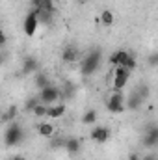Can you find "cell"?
<instances>
[{"mask_svg":"<svg viewBox=\"0 0 158 160\" xmlns=\"http://www.w3.org/2000/svg\"><path fill=\"white\" fill-rule=\"evenodd\" d=\"M102 65V50L101 48H91L87 54H84L80 62V75L82 77H93Z\"/></svg>","mask_w":158,"mask_h":160,"instance_id":"1","label":"cell"},{"mask_svg":"<svg viewBox=\"0 0 158 160\" xmlns=\"http://www.w3.org/2000/svg\"><path fill=\"white\" fill-rule=\"evenodd\" d=\"M24 140H26V130H24V127L19 121H11V123L6 125V130H4V143H6V147H17Z\"/></svg>","mask_w":158,"mask_h":160,"instance_id":"2","label":"cell"},{"mask_svg":"<svg viewBox=\"0 0 158 160\" xmlns=\"http://www.w3.org/2000/svg\"><path fill=\"white\" fill-rule=\"evenodd\" d=\"M106 108H108L110 114H123L126 110L125 108V95H123V91H112V95L106 101Z\"/></svg>","mask_w":158,"mask_h":160,"instance_id":"3","label":"cell"},{"mask_svg":"<svg viewBox=\"0 0 158 160\" xmlns=\"http://www.w3.org/2000/svg\"><path fill=\"white\" fill-rule=\"evenodd\" d=\"M130 71L125 69V67H116L114 69V80H112V86H114V91H123L130 80Z\"/></svg>","mask_w":158,"mask_h":160,"instance_id":"4","label":"cell"},{"mask_svg":"<svg viewBox=\"0 0 158 160\" xmlns=\"http://www.w3.org/2000/svg\"><path fill=\"white\" fill-rule=\"evenodd\" d=\"M39 99H41V102L47 104V106L58 102V101H60V88L54 86V84H48L47 88L39 89Z\"/></svg>","mask_w":158,"mask_h":160,"instance_id":"5","label":"cell"},{"mask_svg":"<svg viewBox=\"0 0 158 160\" xmlns=\"http://www.w3.org/2000/svg\"><path fill=\"white\" fill-rule=\"evenodd\" d=\"M141 145L145 149H155L158 145V127L155 123L147 125V128H145V132L141 136Z\"/></svg>","mask_w":158,"mask_h":160,"instance_id":"6","label":"cell"},{"mask_svg":"<svg viewBox=\"0 0 158 160\" xmlns=\"http://www.w3.org/2000/svg\"><path fill=\"white\" fill-rule=\"evenodd\" d=\"M37 28H39L37 15H36V11H34V9H30V11L26 13L24 21H22V30H24V34H26L28 38H34V36H36V32H37Z\"/></svg>","mask_w":158,"mask_h":160,"instance_id":"7","label":"cell"},{"mask_svg":"<svg viewBox=\"0 0 158 160\" xmlns=\"http://www.w3.org/2000/svg\"><path fill=\"white\" fill-rule=\"evenodd\" d=\"M41 67L39 60L36 58V56H24L22 58V63H21V77H28V75H32V73H37Z\"/></svg>","mask_w":158,"mask_h":160,"instance_id":"8","label":"cell"},{"mask_svg":"<svg viewBox=\"0 0 158 160\" xmlns=\"http://www.w3.org/2000/svg\"><path fill=\"white\" fill-rule=\"evenodd\" d=\"M110 136H112V130L108 127H102V125H95L91 128V134H89V138L95 143H106L110 140Z\"/></svg>","mask_w":158,"mask_h":160,"instance_id":"9","label":"cell"},{"mask_svg":"<svg viewBox=\"0 0 158 160\" xmlns=\"http://www.w3.org/2000/svg\"><path fill=\"white\" fill-rule=\"evenodd\" d=\"M78 58H80V50L75 45L63 47V50H62V62H63V63H75Z\"/></svg>","mask_w":158,"mask_h":160,"instance_id":"10","label":"cell"},{"mask_svg":"<svg viewBox=\"0 0 158 160\" xmlns=\"http://www.w3.org/2000/svg\"><path fill=\"white\" fill-rule=\"evenodd\" d=\"M65 112H67V104H65V102H54V104H50V106L47 108V118H50V119H60V118L65 116Z\"/></svg>","mask_w":158,"mask_h":160,"instance_id":"11","label":"cell"},{"mask_svg":"<svg viewBox=\"0 0 158 160\" xmlns=\"http://www.w3.org/2000/svg\"><path fill=\"white\" fill-rule=\"evenodd\" d=\"M143 104H145V101H143L140 95H136L134 91H132L128 97H125V108H126V110H130V112H136V110H140Z\"/></svg>","mask_w":158,"mask_h":160,"instance_id":"12","label":"cell"},{"mask_svg":"<svg viewBox=\"0 0 158 160\" xmlns=\"http://www.w3.org/2000/svg\"><path fill=\"white\" fill-rule=\"evenodd\" d=\"M80 147H82V143H80L78 138H75V136H69V138H65V142H63V149H65L71 157L78 155Z\"/></svg>","mask_w":158,"mask_h":160,"instance_id":"13","label":"cell"},{"mask_svg":"<svg viewBox=\"0 0 158 160\" xmlns=\"http://www.w3.org/2000/svg\"><path fill=\"white\" fill-rule=\"evenodd\" d=\"M128 56H130V52L121 48V50H116V52L108 58V62H110V65H114V67H121V65L126 62V58H128Z\"/></svg>","mask_w":158,"mask_h":160,"instance_id":"14","label":"cell"},{"mask_svg":"<svg viewBox=\"0 0 158 160\" xmlns=\"http://www.w3.org/2000/svg\"><path fill=\"white\" fill-rule=\"evenodd\" d=\"M17 116H19V108L15 104H11L9 108H6L4 112H0V123L7 125L11 121H17Z\"/></svg>","mask_w":158,"mask_h":160,"instance_id":"15","label":"cell"},{"mask_svg":"<svg viewBox=\"0 0 158 160\" xmlns=\"http://www.w3.org/2000/svg\"><path fill=\"white\" fill-rule=\"evenodd\" d=\"M77 95V86L73 82H65L62 88H60V99H73Z\"/></svg>","mask_w":158,"mask_h":160,"instance_id":"16","label":"cell"},{"mask_svg":"<svg viewBox=\"0 0 158 160\" xmlns=\"http://www.w3.org/2000/svg\"><path fill=\"white\" fill-rule=\"evenodd\" d=\"M36 130H37V134L43 136V138H52L54 136V125L48 123V121H41L39 125L36 127Z\"/></svg>","mask_w":158,"mask_h":160,"instance_id":"17","label":"cell"},{"mask_svg":"<svg viewBox=\"0 0 158 160\" xmlns=\"http://www.w3.org/2000/svg\"><path fill=\"white\" fill-rule=\"evenodd\" d=\"M36 11V15H37V22L43 24V26H50L52 24V21H54V13H48V11H45V9H34Z\"/></svg>","mask_w":158,"mask_h":160,"instance_id":"18","label":"cell"},{"mask_svg":"<svg viewBox=\"0 0 158 160\" xmlns=\"http://www.w3.org/2000/svg\"><path fill=\"white\" fill-rule=\"evenodd\" d=\"M48 84H52V82H50V77H48L47 73L37 71V73H36V78H34V86H36L37 89H43V88H47Z\"/></svg>","mask_w":158,"mask_h":160,"instance_id":"19","label":"cell"},{"mask_svg":"<svg viewBox=\"0 0 158 160\" xmlns=\"http://www.w3.org/2000/svg\"><path fill=\"white\" fill-rule=\"evenodd\" d=\"M97 119H99V114H97V110H93V108L86 110L84 116H82V123H84V125H95Z\"/></svg>","mask_w":158,"mask_h":160,"instance_id":"20","label":"cell"},{"mask_svg":"<svg viewBox=\"0 0 158 160\" xmlns=\"http://www.w3.org/2000/svg\"><path fill=\"white\" fill-rule=\"evenodd\" d=\"M97 21H99L101 24H104V26H112V24H114V21H116V17H114V11H110V9H104Z\"/></svg>","mask_w":158,"mask_h":160,"instance_id":"21","label":"cell"},{"mask_svg":"<svg viewBox=\"0 0 158 160\" xmlns=\"http://www.w3.org/2000/svg\"><path fill=\"white\" fill-rule=\"evenodd\" d=\"M41 102V99H39V95H30L26 101H24V112H28V114H32L34 112V108L37 106Z\"/></svg>","mask_w":158,"mask_h":160,"instance_id":"22","label":"cell"},{"mask_svg":"<svg viewBox=\"0 0 158 160\" xmlns=\"http://www.w3.org/2000/svg\"><path fill=\"white\" fill-rule=\"evenodd\" d=\"M134 93H136V95H140L143 101H147V99H149V95H151V88H149L147 84H140V86L134 89Z\"/></svg>","mask_w":158,"mask_h":160,"instance_id":"23","label":"cell"},{"mask_svg":"<svg viewBox=\"0 0 158 160\" xmlns=\"http://www.w3.org/2000/svg\"><path fill=\"white\" fill-rule=\"evenodd\" d=\"M47 108H48L47 104L39 102V104H37V106L34 108V112H32V114H34L36 118H47Z\"/></svg>","mask_w":158,"mask_h":160,"instance_id":"24","label":"cell"},{"mask_svg":"<svg viewBox=\"0 0 158 160\" xmlns=\"http://www.w3.org/2000/svg\"><path fill=\"white\" fill-rule=\"evenodd\" d=\"M136 65H138V63H136V58H134V56H132V54H130V56H128V58H126V62H125V63H123V65H121V67H125V69H128V71H130V73H132V71H134V69H136Z\"/></svg>","mask_w":158,"mask_h":160,"instance_id":"25","label":"cell"},{"mask_svg":"<svg viewBox=\"0 0 158 160\" xmlns=\"http://www.w3.org/2000/svg\"><path fill=\"white\" fill-rule=\"evenodd\" d=\"M147 63H149V67H156V63H158V52H153V54L147 58Z\"/></svg>","mask_w":158,"mask_h":160,"instance_id":"26","label":"cell"},{"mask_svg":"<svg viewBox=\"0 0 158 160\" xmlns=\"http://www.w3.org/2000/svg\"><path fill=\"white\" fill-rule=\"evenodd\" d=\"M9 60V52L7 50H4V48H0V67L2 65H6V62Z\"/></svg>","mask_w":158,"mask_h":160,"instance_id":"27","label":"cell"},{"mask_svg":"<svg viewBox=\"0 0 158 160\" xmlns=\"http://www.w3.org/2000/svg\"><path fill=\"white\" fill-rule=\"evenodd\" d=\"M6 43H7V36L4 34V30L0 28V48H4L6 47Z\"/></svg>","mask_w":158,"mask_h":160,"instance_id":"28","label":"cell"},{"mask_svg":"<svg viewBox=\"0 0 158 160\" xmlns=\"http://www.w3.org/2000/svg\"><path fill=\"white\" fill-rule=\"evenodd\" d=\"M140 160H158V157L155 153H149V155H145V157H141Z\"/></svg>","mask_w":158,"mask_h":160,"instance_id":"29","label":"cell"},{"mask_svg":"<svg viewBox=\"0 0 158 160\" xmlns=\"http://www.w3.org/2000/svg\"><path fill=\"white\" fill-rule=\"evenodd\" d=\"M140 158H141V157H140L138 153H130V155H128V160H140Z\"/></svg>","mask_w":158,"mask_h":160,"instance_id":"30","label":"cell"},{"mask_svg":"<svg viewBox=\"0 0 158 160\" xmlns=\"http://www.w3.org/2000/svg\"><path fill=\"white\" fill-rule=\"evenodd\" d=\"M11 160H24V157H21V155H17V157H13Z\"/></svg>","mask_w":158,"mask_h":160,"instance_id":"31","label":"cell"},{"mask_svg":"<svg viewBox=\"0 0 158 160\" xmlns=\"http://www.w3.org/2000/svg\"><path fill=\"white\" fill-rule=\"evenodd\" d=\"M80 2H91V0H80Z\"/></svg>","mask_w":158,"mask_h":160,"instance_id":"32","label":"cell"},{"mask_svg":"<svg viewBox=\"0 0 158 160\" xmlns=\"http://www.w3.org/2000/svg\"><path fill=\"white\" fill-rule=\"evenodd\" d=\"M0 112H2V110H0Z\"/></svg>","mask_w":158,"mask_h":160,"instance_id":"33","label":"cell"},{"mask_svg":"<svg viewBox=\"0 0 158 160\" xmlns=\"http://www.w3.org/2000/svg\"><path fill=\"white\" fill-rule=\"evenodd\" d=\"M7 160H9V158H7Z\"/></svg>","mask_w":158,"mask_h":160,"instance_id":"34","label":"cell"}]
</instances>
